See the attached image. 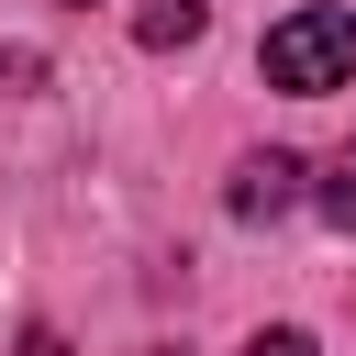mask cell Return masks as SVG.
Returning <instances> with one entry per match:
<instances>
[{"label": "cell", "instance_id": "1", "mask_svg": "<svg viewBox=\"0 0 356 356\" xmlns=\"http://www.w3.org/2000/svg\"><path fill=\"white\" fill-rule=\"evenodd\" d=\"M256 67H267V89H289V100L345 89V78H356V0H300L289 22H267Z\"/></svg>", "mask_w": 356, "mask_h": 356}, {"label": "cell", "instance_id": "2", "mask_svg": "<svg viewBox=\"0 0 356 356\" xmlns=\"http://www.w3.org/2000/svg\"><path fill=\"white\" fill-rule=\"evenodd\" d=\"M300 200V156H245L234 167V222H278Z\"/></svg>", "mask_w": 356, "mask_h": 356}, {"label": "cell", "instance_id": "3", "mask_svg": "<svg viewBox=\"0 0 356 356\" xmlns=\"http://www.w3.org/2000/svg\"><path fill=\"white\" fill-rule=\"evenodd\" d=\"M200 33H211V0H145L134 11V44H156V56L167 44H200Z\"/></svg>", "mask_w": 356, "mask_h": 356}, {"label": "cell", "instance_id": "4", "mask_svg": "<svg viewBox=\"0 0 356 356\" xmlns=\"http://www.w3.org/2000/svg\"><path fill=\"white\" fill-rule=\"evenodd\" d=\"M323 211L356 234V145H345V156H334V178H323Z\"/></svg>", "mask_w": 356, "mask_h": 356}, {"label": "cell", "instance_id": "5", "mask_svg": "<svg viewBox=\"0 0 356 356\" xmlns=\"http://www.w3.org/2000/svg\"><path fill=\"white\" fill-rule=\"evenodd\" d=\"M33 78H44V56H33V44H11V56H0V89H33Z\"/></svg>", "mask_w": 356, "mask_h": 356}, {"label": "cell", "instance_id": "6", "mask_svg": "<svg viewBox=\"0 0 356 356\" xmlns=\"http://www.w3.org/2000/svg\"><path fill=\"white\" fill-rule=\"evenodd\" d=\"M245 356H312V334H256Z\"/></svg>", "mask_w": 356, "mask_h": 356}, {"label": "cell", "instance_id": "7", "mask_svg": "<svg viewBox=\"0 0 356 356\" xmlns=\"http://www.w3.org/2000/svg\"><path fill=\"white\" fill-rule=\"evenodd\" d=\"M22 356H67V334H56V323H33V334H22Z\"/></svg>", "mask_w": 356, "mask_h": 356}, {"label": "cell", "instance_id": "8", "mask_svg": "<svg viewBox=\"0 0 356 356\" xmlns=\"http://www.w3.org/2000/svg\"><path fill=\"white\" fill-rule=\"evenodd\" d=\"M78 11H89V0H78Z\"/></svg>", "mask_w": 356, "mask_h": 356}]
</instances>
